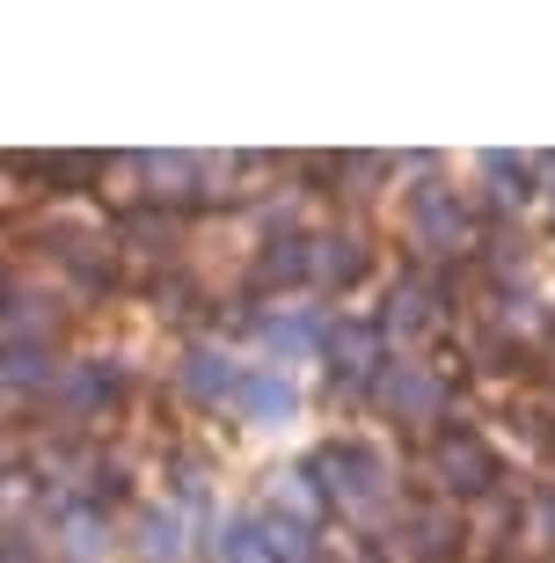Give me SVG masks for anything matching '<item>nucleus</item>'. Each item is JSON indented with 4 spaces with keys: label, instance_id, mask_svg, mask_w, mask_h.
<instances>
[{
    "label": "nucleus",
    "instance_id": "nucleus-5",
    "mask_svg": "<svg viewBox=\"0 0 555 563\" xmlns=\"http://www.w3.org/2000/svg\"><path fill=\"white\" fill-rule=\"evenodd\" d=\"M322 468H336V498H351V505H373V498H380V483H388V468H380L366 446H330Z\"/></svg>",
    "mask_w": 555,
    "mask_h": 563
},
{
    "label": "nucleus",
    "instance_id": "nucleus-10",
    "mask_svg": "<svg viewBox=\"0 0 555 563\" xmlns=\"http://www.w3.org/2000/svg\"><path fill=\"white\" fill-rule=\"evenodd\" d=\"M534 520H541V542H555V483L534 498Z\"/></svg>",
    "mask_w": 555,
    "mask_h": 563
},
{
    "label": "nucleus",
    "instance_id": "nucleus-3",
    "mask_svg": "<svg viewBox=\"0 0 555 563\" xmlns=\"http://www.w3.org/2000/svg\"><path fill=\"white\" fill-rule=\"evenodd\" d=\"M395 534H402V549L417 563H446V556L468 549V512H453V505H410Z\"/></svg>",
    "mask_w": 555,
    "mask_h": 563
},
{
    "label": "nucleus",
    "instance_id": "nucleus-9",
    "mask_svg": "<svg viewBox=\"0 0 555 563\" xmlns=\"http://www.w3.org/2000/svg\"><path fill=\"white\" fill-rule=\"evenodd\" d=\"M256 410H264V418L292 410V388H286V380H256Z\"/></svg>",
    "mask_w": 555,
    "mask_h": 563
},
{
    "label": "nucleus",
    "instance_id": "nucleus-2",
    "mask_svg": "<svg viewBox=\"0 0 555 563\" xmlns=\"http://www.w3.org/2000/svg\"><path fill=\"white\" fill-rule=\"evenodd\" d=\"M410 234H417V256H424V264H453V256L468 264L475 206L446 184H424V190H410Z\"/></svg>",
    "mask_w": 555,
    "mask_h": 563
},
{
    "label": "nucleus",
    "instance_id": "nucleus-6",
    "mask_svg": "<svg viewBox=\"0 0 555 563\" xmlns=\"http://www.w3.org/2000/svg\"><path fill=\"white\" fill-rule=\"evenodd\" d=\"M330 358H336V388H358V380L373 374V366H380V330H373V322H344V330L330 336Z\"/></svg>",
    "mask_w": 555,
    "mask_h": 563
},
{
    "label": "nucleus",
    "instance_id": "nucleus-8",
    "mask_svg": "<svg viewBox=\"0 0 555 563\" xmlns=\"http://www.w3.org/2000/svg\"><path fill=\"white\" fill-rule=\"evenodd\" d=\"M314 264H322L330 286H358V278H366V242H358V234H330Z\"/></svg>",
    "mask_w": 555,
    "mask_h": 563
},
{
    "label": "nucleus",
    "instance_id": "nucleus-1",
    "mask_svg": "<svg viewBox=\"0 0 555 563\" xmlns=\"http://www.w3.org/2000/svg\"><path fill=\"white\" fill-rule=\"evenodd\" d=\"M432 483L446 490V498H490V490H504V461H497V446L482 432H475L468 418H446L432 439Z\"/></svg>",
    "mask_w": 555,
    "mask_h": 563
},
{
    "label": "nucleus",
    "instance_id": "nucleus-7",
    "mask_svg": "<svg viewBox=\"0 0 555 563\" xmlns=\"http://www.w3.org/2000/svg\"><path fill=\"white\" fill-rule=\"evenodd\" d=\"M482 176H490V206H526V198H534V162H526V154H504V146H490V154H482Z\"/></svg>",
    "mask_w": 555,
    "mask_h": 563
},
{
    "label": "nucleus",
    "instance_id": "nucleus-4",
    "mask_svg": "<svg viewBox=\"0 0 555 563\" xmlns=\"http://www.w3.org/2000/svg\"><path fill=\"white\" fill-rule=\"evenodd\" d=\"M380 396H388V410L402 424H424V418H439V402H446V388H439L424 366H395L388 380H380Z\"/></svg>",
    "mask_w": 555,
    "mask_h": 563
}]
</instances>
